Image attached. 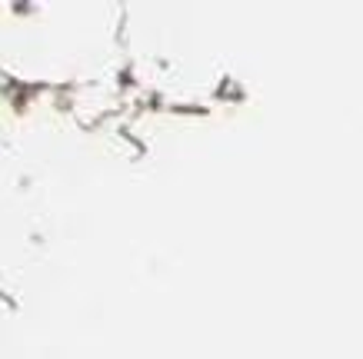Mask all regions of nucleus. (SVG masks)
I'll list each match as a JSON object with an SVG mask.
<instances>
[]
</instances>
